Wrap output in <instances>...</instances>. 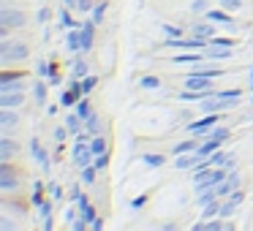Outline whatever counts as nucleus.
Wrapping results in <instances>:
<instances>
[{"label": "nucleus", "instance_id": "obj_51", "mask_svg": "<svg viewBox=\"0 0 253 231\" xmlns=\"http://www.w3.org/2000/svg\"><path fill=\"white\" fill-rule=\"evenodd\" d=\"M147 198H150L147 193H144V196H136V198H133V201H131V207H133V209H142L144 204H147Z\"/></svg>", "mask_w": 253, "mask_h": 231}, {"label": "nucleus", "instance_id": "obj_33", "mask_svg": "<svg viewBox=\"0 0 253 231\" xmlns=\"http://www.w3.org/2000/svg\"><path fill=\"white\" fill-rule=\"evenodd\" d=\"M46 82H49V79H39V82L33 84V95H36V101H39V104H44L46 101Z\"/></svg>", "mask_w": 253, "mask_h": 231}, {"label": "nucleus", "instance_id": "obj_45", "mask_svg": "<svg viewBox=\"0 0 253 231\" xmlns=\"http://www.w3.org/2000/svg\"><path fill=\"white\" fill-rule=\"evenodd\" d=\"M218 3L226 8V11H237V8H240L242 3H245V0H218Z\"/></svg>", "mask_w": 253, "mask_h": 231}, {"label": "nucleus", "instance_id": "obj_41", "mask_svg": "<svg viewBox=\"0 0 253 231\" xmlns=\"http://www.w3.org/2000/svg\"><path fill=\"white\" fill-rule=\"evenodd\" d=\"M93 163H95V169H106V166H109V153H101V155H95L93 158Z\"/></svg>", "mask_w": 253, "mask_h": 231}, {"label": "nucleus", "instance_id": "obj_30", "mask_svg": "<svg viewBox=\"0 0 253 231\" xmlns=\"http://www.w3.org/2000/svg\"><path fill=\"white\" fill-rule=\"evenodd\" d=\"M237 41L231 38V36H212L210 38V46H223V49H234Z\"/></svg>", "mask_w": 253, "mask_h": 231}, {"label": "nucleus", "instance_id": "obj_15", "mask_svg": "<svg viewBox=\"0 0 253 231\" xmlns=\"http://www.w3.org/2000/svg\"><path fill=\"white\" fill-rule=\"evenodd\" d=\"M204 17H207L210 22H215V25H223V28H226V25H231V22H234V19H231V14L226 11L223 6H220V8H210V11L204 14Z\"/></svg>", "mask_w": 253, "mask_h": 231}, {"label": "nucleus", "instance_id": "obj_18", "mask_svg": "<svg viewBox=\"0 0 253 231\" xmlns=\"http://www.w3.org/2000/svg\"><path fill=\"white\" fill-rule=\"evenodd\" d=\"M212 25H215V22H210V19H207V22H193V25H191V33L199 36V38H212V36H215V28H212Z\"/></svg>", "mask_w": 253, "mask_h": 231}, {"label": "nucleus", "instance_id": "obj_26", "mask_svg": "<svg viewBox=\"0 0 253 231\" xmlns=\"http://www.w3.org/2000/svg\"><path fill=\"white\" fill-rule=\"evenodd\" d=\"M84 131H87L90 136H98V133H101V120H98V115H95V112L87 117V120H84Z\"/></svg>", "mask_w": 253, "mask_h": 231}, {"label": "nucleus", "instance_id": "obj_37", "mask_svg": "<svg viewBox=\"0 0 253 231\" xmlns=\"http://www.w3.org/2000/svg\"><path fill=\"white\" fill-rule=\"evenodd\" d=\"M207 136H210V139H218V142H226V139L231 136V131H229V128H226V125H215L212 131L207 133Z\"/></svg>", "mask_w": 253, "mask_h": 231}, {"label": "nucleus", "instance_id": "obj_25", "mask_svg": "<svg viewBox=\"0 0 253 231\" xmlns=\"http://www.w3.org/2000/svg\"><path fill=\"white\" fill-rule=\"evenodd\" d=\"M95 163H90V166H82V171H79V182H82V185H93L95 182Z\"/></svg>", "mask_w": 253, "mask_h": 231}, {"label": "nucleus", "instance_id": "obj_43", "mask_svg": "<svg viewBox=\"0 0 253 231\" xmlns=\"http://www.w3.org/2000/svg\"><path fill=\"white\" fill-rule=\"evenodd\" d=\"M77 8H79L82 14H93L95 3H93V0H77Z\"/></svg>", "mask_w": 253, "mask_h": 231}, {"label": "nucleus", "instance_id": "obj_52", "mask_svg": "<svg viewBox=\"0 0 253 231\" xmlns=\"http://www.w3.org/2000/svg\"><path fill=\"white\" fill-rule=\"evenodd\" d=\"M77 212H79V204L77 207H68L66 209V223H74V220H77Z\"/></svg>", "mask_w": 253, "mask_h": 231}, {"label": "nucleus", "instance_id": "obj_24", "mask_svg": "<svg viewBox=\"0 0 253 231\" xmlns=\"http://www.w3.org/2000/svg\"><path fill=\"white\" fill-rule=\"evenodd\" d=\"M57 25H60L63 30H71V28H77L79 22H74V17L68 14V8L63 6V8H60V14H57Z\"/></svg>", "mask_w": 253, "mask_h": 231}, {"label": "nucleus", "instance_id": "obj_31", "mask_svg": "<svg viewBox=\"0 0 253 231\" xmlns=\"http://www.w3.org/2000/svg\"><path fill=\"white\" fill-rule=\"evenodd\" d=\"M36 74H39V79H49L52 74H55V66L46 63V60H39L36 63Z\"/></svg>", "mask_w": 253, "mask_h": 231}, {"label": "nucleus", "instance_id": "obj_47", "mask_svg": "<svg viewBox=\"0 0 253 231\" xmlns=\"http://www.w3.org/2000/svg\"><path fill=\"white\" fill-rule=\"evenodd\" d=\"M36 22H39V25H46V22H49V8H39V14H36Z\"/></svg>", "mask_w": 253, "mask_h": 231}, {"label": "nucleus", "instance_id": "obj_58", "mask_svg": "<svg viewBox=\"0 0 253 231\" xmlns=\"http://www.w3.org/2000/svg\"><path fill=\"white\" fill-rule=\"evenodd\" d=\"M251 101H253V93H251Z\"/></svg>", "mask_w": 253, "mask_h": 231}, {"label": "nucleus", "instance_id": "obj_20", "mask_svg": "<svg viewBox=\"0 0 253 231\" xmlns=\"http://www.w3.org/2000/svg\"><path fill=\"white\" fill-rule=\"evenodd\" d=\"M193 150H199V144H196V136L193 139H185V142H180V144H174V150H171V155H185V153H193Z\"/></svg>", "mask_w": 253, "mask_h": 231}, {"label": "nucleus", "instance_id": "obj_29", "mask_svg": "<svg viewBox=\"0 0 253 231\" xmlns=\"http://www.w3.org/2000/svg\"><path fill=\"white\" fill-rule=\"evenodd\" d=\"M74 109H77V115L82 117V120H87V117L93 115V106H90L87 95H84V98H79V101H77V106H74Z\"/></svg>", "mask_w": 253, "mask_h": 231}, {"label": "nucleus", "instance_id": "obj_32", "mask_svg": "<svg viewBox=\"0 0 253 231\" xmlns=\"http://www.w3.org/2000/svg\"><path fill=\"white\" fill-rule=\"evenodd\" d=\"M139 87H142V90H158L161 87V79L155 77V74H147V77L139 79Z\"/></svg>", "mask_w": 253, "mask_h": 231}, {"label": "nucleus", "instance_id": "obj_9", "mask_svg": "<svg viewBox=\"0 0 253 231\" xmlns=\"http://www.w3.org/2000/svg\"><path fill=\"white\" fill-rule=\"evenodd\" d=\"M19 125V115L14 109H0V131H3V136H11L14 128Z\"/></svg>", "mask_w": 253, "mask_h": 231}, {"label": "nucleus", "instance_id": "obj_38", "mask_svg": "<svg viewBox=\"0 0 253 231\" xmlns=\"http://www.w3.org/2000/svg\"><path fill=\"white\" fill-rule=\"evenodd\" d=\"M90 150H93V155L106 153V139L101 136V133H98V136H93V139H90Z\"/></svg>", "mask_w": 253, "mask_h": 231}, {"label": "nucleus", "instance_id": "obj_7", "mask_svg": "<svg viewBox=\"0 0 253 231\" xmlns=\"http://www.w3.org/2000/svg\"><path fill=\"white\" fill-rule=\"evenodd\" d=\"M25 22H28V19H25V11H17V8H8V6L0 8V25L17 30V28H22Z\"/></svg>", "mask_w": 253, "mask_h": 231}, {"label": "nucleus", "instance_id": "obj_10", "mask_svg": "<svg viewBox=\"0 0 253 231\" xmlns=\"http://www.w3.org/2000/svg\"><path fill=\"white\" fill-rule=\"evenodd\" d=\"M30 153H33V158H36V163L44 169V174H49V153H46L44 147H41V142L39 139H30Z\"/></svg>", "mask_w": 253, "mask_h": 231}, {"label": "nucleus", "instance_id": "obj_2", "mask_svg": "<svg viewBox=\"0 0 253 231\" xmlns=\"http://www.w3.org/2000/svg\"><path fill=\"white\" fill-rule=\"evenodd\" d=\"M223 115H226V112H210V115H204V117H199V120L188 122L185 131L191 133V136H207V133L212 131L220 120H223Z\"/></svg>", "mask_w": 253, "mask_h": 231}, {"label": "nucleus", "instance_id": "obj_50", "mask_svg": "<svg viewBox=\"0 0 253 231\" xmlns=\"http://www.w3.org/2000/svg\"><path fill=\"white\" fill-rule=\"evenodd\" d=\"M68 198H71L74 204H77L79 198H82V182H79V185H74V188H71V196H68Z\"/></svg>", "mask_w": 253, "mask_h": 231}, {"label": "nucleus", "instance_id": "obj_57", "mask_svg": "<svg viewBox=\"0 0 253 231\" xmlns=\"http://www.w3.org/2000/svg\"><path fill=\"white\" fill-rule=\"evenodd\" d=\"M251 87H253V66H251Z\"/></svg>", "mask_w": 253, "mask_h": 231}, {"label": "nucleus", "instance_id": "obj_5", "mask_svg": "<svg viewBox=\"0 0 253 231\" xmlns=\"http://www.w3.org/2000/svg\"><path fill=\"white\" fill-rule=\"evenodd\" d=\"M19 185H22V180H19L17 171H14L8 163H0V191L14 193V191H19Z\"/></svg>", "mask_w": 253, "mask_h": 231}, {"label": "nucleus", "instance_id": "obj_12", "mask_svg": "<svg viewBox=\"0 0 253 231\" xmlns=\"http://www.w3.org/2000/svg\"><path fill=\"white\" fill-rule=\"evenodd\" d=\"M215 93V87L212 90H180V95H177V98L180 101H188V104H202L204 98H210V95Z\"/></svg>", "mask_w": 253, "mask_h": 231}, {"label": "nucleus", "instance_id": "obj_53", "mask_svg": "<svg viewBox=\"0 0 253 231\" xmlns=\"http://www.w3.org/2000/svg\"><path fill=\"white\" fill-rule=\"evenodd\" d=\"M87 226H90L87 220H84V218H79V220H74V223H71V229H74V231H84Z\"/></svg>", "mask_w": 253, "mask_h": 231}, {"label": "nucleus", "instance_id": "obj_36", "mask_svg": "<svg viewBox=\"0 0 253 231\" xmlns=\"http://www.w3.org/2000/svg\"><path fill=\"white\" fill-rule=\"evenodd\" d=\"M82 122H84V120H82V117L77 115V112H74V115H68V117H66V128H68V131L74 133V136H77V133H79V128H82Z\"/></svg>", "mask_w": 253, "mask_h": 231}, {"label": "nucleus", "instance_id": "obj_40", "mask_svg": "<svg viewBox=\"0 0 253 231\" xmlns=\"http://www.w3.org/2000/svg\"><path fill=\"white\" fill-rule=\"evenodd\" d=\"M161 30L166 33V38H180V36H182V30L177 28V25H169V22H164V25H161Z\"/></svg>", "mask_w": 253, "mask_h": 231}, {"label": "nucleus", "instance_id": "obj_39", "mask_svg": "<svg viewBox=\"0 0 253 231\" xmlns=\"http://www.w3.org/2000/svg\"><path fill=\"white\" fill-rule=\"evenodd\" d=\"M234 209H237V201H234V198H226V201L220 204V215H218V218H231Z\"/></svg>", "mask_w": 253, "mask_h": 231}, {"label": "nucleus", "instance_id": "obj_4", "mask_svg": "<svg viewBox=\"0 0 253 231\" xmlns=\"http://www.w3.org/2000/svg\"><path fill=\"white\" fill-rule=\"evenodd\" d=\"M199 166H207V158H204L199 150L185 153V155H177L174 158V169H180V171H193V169H199Z\"/></svg>", "mask_w": 253, "mask_h": 231}, {"label": "nucleus", "instance_id": "obj_22", "mask_svg": "<svg viewBox=\"0 0 253 231\" xmlns=\"http://www.w3.org/2000/svg\"><path fill=\"white\" fill-rule=\"evenodd\" d=\"M142 163H144V166H153V169H158V166L166 163V155H161V153H142Z\"/></svg>", "mask_w": 253, "mask_h": 231}, {"label": "nucleus", "instance_id": "obj_14", "mask_svg": "<svg viewBox=\"0 0 253 231\" xmlns=\"http://www.w3.org/2000/svg\"><path fill=\"white\" fill-rule=\"evenodd\" d=\"M25 104V93H0V109H17Z\"/></svg>", "mask_w": 253, "mask_h": 231}, {"label": "nucleus", "instance_id": "obj_17", "mask_svg": "<svg viewBox=\"0 0 253 231\" xmlns=\"http://www.w3.org/2000/svg\"><path fill=\"white\" fill-rule=\"evenodd\" d=\"M204 55H207V60H231L234 57V49H223V46H207L204 49Z\"/></svg>", "mask_w": 253, "mask_h": 231}, {"label": "nucleus", "instance_id": "obj_16", "mask_svg": "<svg viewBox=\"0 0 253 231\" xmlns=\"http://www.w3.org/2000/svg\"><path fill=\"white\" fill-rule=\"evenodd\" d=\"M66 49L68 52H82V28H71L66 33Z\"/></svg>", "mask_w": 253, "mask_h": 231}, {"label": "nucleus", "instance_id": "obj_56", "mask_svg": "<svg viewBox=\"0 0 253 231\" xmlns=\"http://www.w3.org/2000/svg\"><path fill=\"white\" fill-rule=\"evenodd\" d=\"M71 3H77V0H63V6H71Z\"/></svg>", "mask_w": 253, "mask_h": 231}, {"label": "nucleus", "instance_id": "obj_13", "mask_svg": "<svg viewBox=\"0 0 253 231\" xmlns=\"http://www.w3.org/2000/svg\"><path fill=\"white\" fill-rule=\"evenodd\" d=\"M204 57H207L204 52L193 49V52H182V55H174V57H171V63H174V66H188V63H196V66H199Z\"/></svg>", "mask_w": 253, "mask_h": 231}, {"label": "nucleus", "instance_id": "obj_6", "mask_svg": "<svg viewBox=\"0 0 253 231\" xmlns=\"http://www.w3.org/2000/svg\"><path fill=\"white\" fill-rule=\"evenodd\" d=\"M93 150H90V142H77L74 144V153H71V160H74V166H90L93 163Z\"/></svg>", "mask_w": 253, "mask_h": 231}, {"label": "nucleus", "instance_id": "obj_28", "mask_svg": "<svg viewBox=\"0 0 253 231\" xmlns=\"http://www.w3.org/2000/svg\"><path fill=\"white\" fill-rule=\"evenodd\" d=\"M106 8H109V0H101L98 6L93 8V14H90V19H93L95 25H101V22H104V17H106Z\"/></svg>", "mask_w": 253, "mask_h": 231}, {"label": "nucleus", "instance_id": "obj_46", "mask_svg": "<svg viewBox=\"0 0 253 231\" xmlns=\"http://www.w3.org/2000/svg\"><path fill=\"white\" fill-rule=\"evenodd\" d=\"M44 201H46V198H44V193H41V188H33V196H30V204H33V207H41Z\"/></svg>", "mask_w": 253, "mask_h": 231}, {"label": "nucleus", "instance_id": "obj_54", "mask_svg": "<svg viewBox=\"0 0 253 231\" xmlns=\"http://www.w3.org/2000/svg\"><path fill=\"white\" fill-rule=\"evenodd\" d=\"M104 226H106V223H104V218H95L93 223H90V229H93V231H101Z\"/></svg>", "mask_w": 253, "mask_h": 231}, {"label": "nucleus", "instance_id": "obj_44", "mask_svg": "<svg viewBox=\"0 0 253 231\" xmlns=\"http://www.w3.org/2000/svg\"><path fill=\"white\" fill-rule=\"evenodd\" d=\"M191 11L193 14H207L210 8H207V3H204V0H191Z\"/></svg>", "mask_w": 253, "mask_h": 231}, {"label": "nucleus", "instance_id": "obj_35", "mask_svg": "<svg viewBox=\"0 0 253 231\" xmlns=\"http://www.w3.org/2000/svg\"><path fill=\"white\" fill-rule=\"evenodd\" d=\"M215 215H220V198H215V201L207 204V207H202V220L215 218Z\"/></svg>", "mask_w": 253, "mask_h": 231}, {"label": "nucleus", "instance_id": "obj_34", "mask_svg": "<svg viewBox=\"0 0 253 231\" xmlns=\"http://www.w3.org/2000/svg\"><path fill=\"white\" fill-rule=\"evenodd\" d=\"M229 155H231V153H223V150H215V153L207 158V166H226Z\"/></svg>", "mask_w": 253, "mask_h": 231}, {"label": "nucleus", "instance_id": "obj_8", "mask_svg": "<svg viewBox=\"0 0 253 231\" xmlns=\"http://www.w3.org/2000/svg\"><path fill=\"white\" fill-rule=\"evenodd\" d=\"M182 87H188V90H212V79L204 77V74L191 71L185 79H182Z\"/></svg>", "mask_w": 253, "mask_h": 231}, {"label": "nucleus", "instance_id": "obj_42", "mask_svg": "<svg viewBox=\"0 0 253 231\" xmlns=\"http://www.w3.org/2000/svg\"><path fill=\"white\" fill-rule=\"evenodd\" d=\"M49 198H52V201H60V198H63V188H60V182H52V185H49Z\"/></svg>", "mask_w": 253, "mask_h": 231}, {"label": "nucleus", "instance_id": "obj_27", "mask_svg": "<svg viewBox=\"0 0 253 231\" xmlns=\"http://www.w3.org/2000/svg\"><path fill=\"white\" fill-rule=\"evenodd\" d=\"M220 144H223V142H218V139H210V136H207V142L199 144V153H202L204 158H210V155H212L215 150H220Z\"/></svg>", "mask_w": 253, "mask_h": 231}, {"label": "nucleus", "instance_id": "obj_3", "mask_svg": "<svg viewBox=\"0 0 253 231\" xmlns=\"http://www.w3.org/2000/svg\"><path fill=\"white\" fill-rule=\"evenodd\" d=\"M25 71H3L0 74V93H22Z\"/></svg>", "mask_w": 253, "mask_h": 231}, {"label": "nucleus", "instance_id": "obj_23", "mask_svg": "<svg viewBox=\"0 0 253 231\" xmlns=\"http://www.w3.org/2000/svg\"><path fill=\"white\" fill-rule=\"evenodd\" d=\"M95 84H98V77L95 74H87L84 79H79V93L82 95H90L95 90Z\"/></svg>", "mask_w": 253, "mask_h": 231}, {"label": "nucleus", "instance_id": "obj_1", "mask_svg": "<svg viewBox=\"0 0 253 231\" xmlns=\"http://www.w3.org/2000/svg\"><path fill=\"white\" fill-rule=\"evenodd\" d=\"M28 55H30V49H28V44H22V41H8V38L0 41V63H3V66L22 63Z\"/></svg>", "mask_w": 253, "mask_h": 231}, {"label": "nucleus", "instance_id": "obj_49", "mask_svg": "<svg viewBox=\"0 0 253 231\" xmlns=\"http://www.w3.org/2000/svg\"><path fill=\"white\" fill-rule=\"evenodd\" d=\"M204 229H210V231H220V229H226V223H220V220H204Z\"/></svg>", "mask_w": 253, "mask_h": 231}, {"label": "nucleus", "instance_id": "obj_11", "mask_svg": "<svg viewBox=\"0 0 253 231\" xmlns=\"http://www.w3.org/2000/svg\"><path fill=\"white\" fill-rule=\"evenodd\" d=\"M14 155H17V142L11 136H0V163H11Z\"/></svg>", "mask_w": 253, "mask_h": 231}, {"label": "nucleus", "instance_id": "obj_48", "mask_svg": "<svg viewBox=\"0 0 253 231\" xmlns=\"http://www.w3.org/2000/svg\"><path fill=\"white\" fill-rule=\"evenodd\" d=\"M68 133H71V131H68L66 125H63V128H55V142H57V144H63V142H66Z\"/></svg>", "mask_w": 253, "mask_h": 231}, {"label": "nucleus", "instance_id": "obj_19", "mask_svg": "<svg viewBox=\"0 0 253 231\" xmlns=\"http://www.w3.org/2000/svg\"><path fill=\"white\" fill-rule=\"evenodd\" d=\"M39 218H41L44 231H49V229H52V198H46V201L39 207Z\"/></svg>", "mask_w": 253, "mask_h": 231}, {"label": "nucleus", "instance_id": "obj_55", "mask_svg": "<svg viewBox=\"0 0 253 231\" xmlns=\"http://www.w3.org/2000/svg\"><path fill=\"white\" fill-rule=\"evenodd\" d=\"M49 84H60V74H57V71L49 77Z\"/></svg>", "mask_w": 253, "mask_h": 231}, {"label": "nucleus", "instance_id": "obj_21", "mask_svg": "<svg viewBox=\"0 0 253 231\" xmlns=\"http://www.w3.org/2000/svg\"><path fill=\"white\" fill-rule=\"evenodd\" d=\"M87 74H90V66L82 60V57H77V60L71 63V77H74V79H84Z\"/></svg>", "mask_w": 253, "mask_h": 231}]
</instances>
